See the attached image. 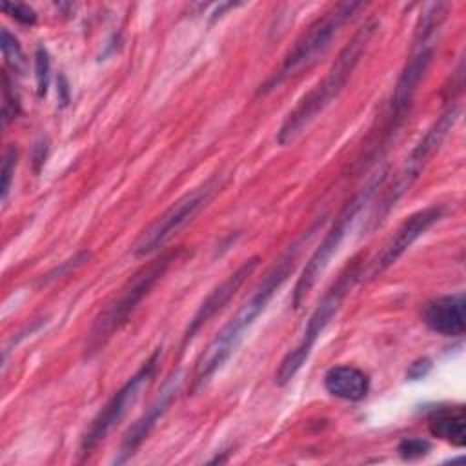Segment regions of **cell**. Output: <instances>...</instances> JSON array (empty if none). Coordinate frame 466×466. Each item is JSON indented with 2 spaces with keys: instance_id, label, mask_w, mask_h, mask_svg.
Listing matches in <instances>:
<instances>
[{
  "instance_id": "6da1fadb",
  "label": "cell",
  "mask_w": 466,
  "mask_h": 466,
  "mask_svg": "<svg viewBox=\"0 0 466 466\" xmlns=\"http://www.w3.org/2000/svg\"><path fill=\"white\" fill-rule=\"evenodd\" d=\"M319 222L309 228L306 233H302L277 260V264L266 273L264 280L258 284V288L253 291L249 300L224 324V328L213 337V340L208 344V348L202 351L195 364V371L191 377V393H197L200 388L208 384V380L215 375L217 370L224 366V362L233 355V351L238 348V344L244 339V333L251 328L255 319L266 309L277 289L286 282L288 275L293 271L297 257L302 249V246L309 240V237L317 231Z\"/></svg>"
},
{
  "instance_id": "7a4b0ae2",
  "label": "cell",
  "mask_w": 466,
  "mask_h": 466,
  "mask_svg": "<svg viewBox=\"0 0 466 466\" xmlns=\"http://www.w3.org/2000/svg\"><path fill=\"white\" fill-rule=\"evenodd\" d=\"M379 22L375 18L366 20L351 36V40L340 49L339 56L328 69L326 76L317 82L299 102L297 106L286 115L284 122L277 131V142L280 146L291 144L315 118L322 113L344 89L350 76L353 75L360 56L364 55L368 44L371 42Z\"/></svg>"
},
{
  "instance_id": "3957f363",
  "label": "cell",
  "mask_w": 466,
  "mask_h": 466,
  "mask_svg": "<svg viewBox=\"0 0 466 466\" xmlns=\"http://www.w3.org/2000/svg\"><path fill=\"white\" fill-rule=\"evenodd\" d=\"M178 253L180 249L166 251L155 257L144 268H140L129 279V282L120 289L118 297H115L95 317L86 340V350H84L86 357H93L96 351H100L107 344V340L127 322V319L133 315L137 306L149 295L155 284L166 275L169 266L177 260Z\"/></svg>"
},
{
  "instance_id": "277c9868",
  "label": "cell",
  "mask_w": 466,
  "mask_h": 466,
  "mask_svg": "<svg viewBox=\"0 0 466 466\" xmlns=\"http://www.w3.org/2000/svg\"><path fill=\"white\" fill-rule=\"evenodd\" d=\"M362 7V2H340L335 4L329 11H326L297 38V42L284 55L279 69L273 75H269V78L264 84H260L257 95H268L269 91L277 89L282 82L297 75L300 69L309 66L313 60H317V56H320L331 46L339 31Z\"/></svg>"
},
{
  "instance_id": "5b68a950",
  "label": "cell",
  "mask_w": 466,
  "mask_h": 466,
  "mask_svg": "<svg viewBox=\"0 0 466 466\" xmlns=\"http://www.w3.org/2000/svg\"><path fill=\"white\" fill-rule=\"evenodd\" d=\"M360 275H362L360 273V264L355 262V264L348 266L339 275V279L328 288V291L322 295L320 302L311 311L299 344L293 350H289L284 355V359L280 360V364L275 371V384L277 386H286L300 371V368L309 359V353H311L313 346L317 344L319 337L328 328L331 319L337 315V311L340 309L346 295L350 293L353 284L360 279Z\"/></svg>"
},
{
  "instance_id": "8992f818",
  "label": "cell",
  "mask_w": 466,
  "mask_h": 466,
  "mask_svg": "<svg viewBox=\"0 0 466 466\" xmlns=\"http://www.w3.org/2000/svg\"><path fill=\"white\" fill-rule=\"evenodd\" d=\"M382 180H384V173H379L350 202L344 204V208L337 215L333 226L329 228V231L326 233V237L322 238L319 248L311 253V257L308 258L300 277L297 279V284H295V289H293V308L299 309L304 304V300L308 299L309 291L317 284L319 277L326 271V268L331 262L333 255L339 251V248H340L342 240L346 238V233L351 228V224L355 222L357 215L360 213L364 204L371 198L375 189H379Z\"/></svg>"
},
{
  "instance_id": "52a82bcc",
  "label": "cell",
  "mask_w": 466,
  "mask_h": 466,
  "mask_svg": "<svg viewBox=\"0 0 466 466\" xmlns=\"http://www.w3.org/2000/svg\"><path fill=\"white\" fill-rule=\"evenodd\" d=\"M459 115H461V106L457 102H453L426 129V133L420 137V140L415 144V147L406 157V162H404L402 169L399 171V175L395 177L390 189L386 191L382 204H379L377 215L373 218L375 226L390 213V209L402 198V195L406 191H410V187L415 184V180L420 177V173L424 171L428 162L433 158V155L439 151V147L446 140L448 133L457 124Z\"/></svg>"
},
{
  "instance_id": "ba28073f",
  "label": "cell",
  "mask_w": 466,
  "mask_h": 466,
  "mask_svg": "<svg viewBox=\"0 0 466 466\" xmlns=\"http://www.w3.org/2000/svg\"><path fill=\"white\" fill-rule=\"evenodd\" d=\"M158 364H160V348L147 357V360L113 393V397L91 420L80 442L82 455L91 453L113 431V428L120 424V420L137 404L140 395L147 390V386L155 379Z\"/></svg>"
},
{
  "instance_id": "9c48e42d",
  "label": "cell",
  "mask_w": 466,
  "mask_h": 466,
  "mask_svg": "<svg viewBox=\"0 0 466 466\" xmlns=\"http://www.w3.org/2000/svg\"><path fill=\"white\" fill-rule=\"evenodd\" d=\"M222 175H213L198 187L175 200L149 228H146L133 244L135 257H146L160 249L178 229H182L217 193Z\"/></svg>"
},
{
  "instance_id": "30bf717a",
  "label": "cell",
  "mask_w": 466,
  "mask_h": 466,
  "mask_svg": "<svg viewBox=\"0 0 466 466\" xmlns=\"http://www.w3.org/2000/svg\"><path fill=\"white\" fill-rule=\"evenodd\" d=\"M444 213H446V208L442 204H431L411 213L395 229V233L388 238V242L382 246L377 257L368 264V268L360 277L373 280L380 273H384L388 268H391L417 238H420L430 228H433L444 217Z\"/></svg>"
},
{
  "instance_id": "8fae6325",
  "label": "cell",
  "mask_w": 466,
  "mask_h": 466,
  "mask_svg": "<svg viewBox=\"0 0 466 466\" xmlns=\"http://www.w3.org/2000/svg\"><path fill=\"white\" fill-rule=\"evenodd\" d=\"M433 55H435V40L413 38L411 53L397 78V84L390 100V113H388L390 131H395L404 120L406 111L410 109L413 96L433 60Z\"/></svg>"
},
{
  "instance_id": "7c38bea8",
  "label": "cell",
  "mask_w": 466,
  "mask_h": 466,
  "mask_svg": "<svg viewBox=\"0 0 466 466\" xmlns=\"http://www.w3.org/2000/svg\"><path fill=\"white\" fill-rule=\"evenodd\" d=\"M182 380H184V373L178 370L162 384V388L157 393V397L153 399V402L146 408V411L126 431V435L122 439V444H120V448L115 455V461H113L115 464H124L131 457H135L137 450L149 437V433L157 426L158 419L167 411L171 402L177 399V395L180 391V386H182Z\"/></svg>"
},
{
  "instance_id": "4fadbf2b",
  "label": "cell",
  "mask_w": 466,
  "mask_h": 466,
  "mask_svg": "<svg viewBox=\"0 0 466 466\" xmlns=\"http://www.w3.org/2000/svg\"><path fill=\"white\" fill-rule=\"evenodd\" d=\"M260 264V257L253 255L249 258H246L231 275H228L198 306V309L195 311V315L191 317L186 331H184V344H187L198 331L200 328L209 322L235 295L237 291L242 288V284L248 280V277H251L255 273V269Z\"/></svg>"
},
{
  "instance_id": "5bb4252c",
  "label": "cell",
  "mask_w": 466,
  "mask_h": 466,
  "mask_svg": "<svg viewBox=\"0 0 466 466\" xmlns=\"http://www.w3.org/2000/svg\"><path fill=\"white\" fill-rule=\"evenodd\" d=\"M422 322L439 335L461 337L466 329L464 293L441 295L428 300L422 308Z\"/></svg>"
},
{
  "instance_id": "9a60e30c",
  "label": "cell",
  "mask_w": 466,
  "mask_h": 466,
  "mask_svg": "<svg viewBox=\"0 0 466 466\" xmlns=\"http://www.w3.org/2000/svg\"><path fill=\"white\" fill-rule=\"evenodd\" d=\"M324 390L340 400L359 402L366 399L370 391V377L357 366L339 364L326 371L324 375Z\"/></svg>"
},
{
  "instance_id": "2e32d148",
  "label": "cell",
  "mask_w": 466,
  "mask_h": 466,
  "mask_svg": "<svg viewBox=\"0 0 466 466\" xmlns=\"http://www.w3.org/2000/svg\"><path fill=\"white\" fill-rule=\"evenodd\" d=\"M428 430L433 437L455 446H466V417L464 408H441L428 417Z\"/></svg>"
},
{
  "instance_id": "e0dca14e",
  "label": "cell",
  "mask_w": 466,
  "mask_h": 466,
  "mask_svg": "<svg viewBox=\"0 0 466 466\" xmlns=\"http://www.w3.org/2000/svg\"><path fill=\"white\" fill-rule=\"evenodd\" d=\"M0 47H2V55L7 62V66L16 73H25V69H27L25 55L22 51L18 38L7 27H2V31H0Z\"/></svg>"
},
{
  "instance_id": "ac0fdd59",
  "label": "cell",
  "mask_w": 466,
  "mask_h": 466,
  "mask_svg": "<svg viewBox=\"0 0 466 466\" xmlns=\"http://www.w3.org/2000/svg\"><path fill=\"white\" fill-rule=\"evenodd\" d=\"M35 76H36V93L40 98L47 95L49 76H51V60L44 46H38L35 51Z\"/></svg>"
},
{
  "instance_id": "d6986e66",
  "label": "cell",
  "mask_w": 466,
  "mask_h": 466,
  "mask_svg": "<svg viewBox=\"0 0 466 466\" xmlns=\"http://www.w3.org/2000/svg\"><path fill=\"white\" fill-rule=\"evenodd\" d=\"M431 450V444L430 441L426 439H420V437H406L399 442L397 446V451L400 455V459L404 461H415V459H420L424 455H428Z\"/></svg>"
},
{
  "instance_id": "ffe728a7",
  "label": "cell",
  "mask_w": 466,
  "mask_h": 466,
  "mask_svg": "<svg viewBox=\"0 0 466 466\" xmlns=\"http://www.w3.org/2000/svg\"><path fill=\"white\" fill-rule=\"evenodd\" d=\"M16 157H18V149L15 144H9L4 151V160H2V204H5L7 197H9V189H11V182H13V175H15V166H16Z\"/></svg>"
},
{
  "instance_id": "44dd1931",
  "label": "cell",
  "mask_w": 466,
  "mask_h": 466,
  "mask_svg": "<svg viewBox=\"0 0 466 466\" xmlns=\"http://www.w3.org/2000/svg\"><path fill=\"white\" fill-rule=\"evenodd\" d=\"M2 82H4L2 116H4V124H9V122L15 120L16 115L20 113V102H18V96H16V93H15V87H13V84H11L7 73L2 75Z\"/></svg>"
},
{
  "instance_id": "7402d4cb",
  "label": "cell",
  "mask_w": 466,
  "mask_h": 466,
  "mask_svg": "<svg viewBox=\"0 0 466 466\" xmlns=\"http://www.w3.org/2000/svg\"><path fill=\"white\" fill-rule=\"evenodd\" d=\"M0 9L9 15L13 20L24 25H33L36 22V13L25 4H15V2H2Z\"/></svg>"
},
{
  "instance_id": "603a6c76",
  "label": "cell",
  "mask_w": 466,
  "mask_h": 466,
  "mask_svg": "<svg viewBox=\"0 0 466 466\" xmlns=\"http://www.w3.org/2000/svg\"><path fill=\"white\" fill-rule=\"evenodd\" d=\"M430 370H431V360L424 357V359L415 360V362L410 366V370H408L406 377H408L410 380H419V379L426 377V375L430 373Z\"/></svg>"
}]
</instances>
